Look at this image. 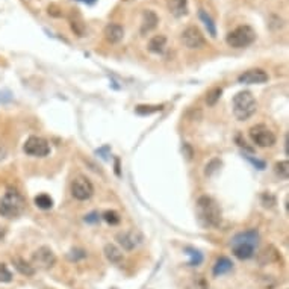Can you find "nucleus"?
Instances as JSON below:
<instances>
[{"label": "nucleus", "instance_id": "1", "mask_svg": "<svg viewBox=\"0 0 289 289\" xmlns=\"http://www.w3.org/2000/svg\"><path fill=\"white\" fill-rule=\"evenodd\" d=\"M196 214H197V220L200 226L205 229H217L220 227L223 221L221 208L212 197H208V196L199 197L196 203Z\"/></svg>", "mask_w": 289, "mask_h": 289}, {"label": "nucleus", "instance_id": "2", "mask_svg": "<svg viewBox=\"0 0 289 289\" xmlns=\"http://www.w3.org/2000/svg\"><path fill=\"white\" fill-rule=\"evenodd\" d=\"M259 232L256 229H250L245 232H241L238 235L233 236L230 247L233 254L241 259V260H247L251 259L254 256V251L259 245Z\"/></svg>", "mask_w": 289, "mask_h": 289}, {"label": "nucleus", "instance_id": "3", "mask_svg": "<svg viewBox=\"0 0 289 289\" xmlns=\"http://www.w3.org/2000/svg\"><path fill=\"white\" fill-rule=\"evenodd\" d=\"M233 114L239 121H245L257 111V102L250 91H241L233 97Z\"/></svg>", "mask_w": 289, "mask_h": 289}, {"label": "nucleus", "instance_id": "4", "mask_svg": "<svg viewBox=\"0 0 289 289\" xmlns=\"http://www.w3.org/2000/svg\"><path fill=\"white\" fill-rule=\"evenodd\" d=\"M26 202L23 196L17 191H8L2 200H0V215L7 218H16L20 217L25 212Z\"/></svg>", "mask_w": 289, "mask_h": 289}, {"label": "nucleus", "instance_id": "5", "mask_svg": "<svg viewBox=\"0 0 289 289\" xmlns=\"http://www.w3.org/2000/svg\"><path fill=\"white\" fill-rule=\"evenodd\" d=\"M256 40V32L250 26H239L227 34L226 43L233 49H244L253 44Z\"/></svg>", "mask_w": 289, "mask_h": 289}, {"label": "nucleus", "instance_id": "6", "mask_svg": "<svg viewBox=\"0 0 289 289\" xmlns=\"http://www.w3.org/2000/svg\"><path fill=\"white\" fill-rule=\"evenodd\" d=\"M250 138L259 147H271L275 144V135L265 124H256L250 129Z\"/></svg>", "mask_w": 289, "mask_h": 289}, {"label": "nucleus", "instance_id": "7", "mask_svg": "<svg viewBox=\"0 0 289 289\" xmlns=\"http://www.w3.org/2000/svg\"><path fill=\"white\" fill-rule=\"evenodd\" d=\"M23 150L29 156L44 158V156H47L50 153V146H49V142L44 138H41V136H31L25 142Z\"/></svg>", "mask_w": 289, "mask_h": 289}, {"label": "nucleus", "instance_id": "8", "mask_svg": "<svg viewBox=\"0 0 289 289\" xmlns=\"http://www.w3.org/2000/svg\"><path fill=\"white\" fill-rule=\"evenodd\" d=\"M71 194L76 200L85 202L89 200L94 194V186L91 180L85 176H77L71 183Z\"/></svg>", "mask_w": 289, "mask_h": 289}, {"label": "nucleus", "instance_id": "9", "mask_svg": "<svg viewBox=\"0 0 289 289\" xmlns=\"http://www.w3.org/2000/svg\"><path fill=\"white\" fill-rule=\"evenodd\" d=\"M182 43L188 49H202L206 46V40L197 26H189L182 32Z\"/></svg>", "mask_w": 289, "mask_h": 289}, {"label": "nucleus", "instance_id": "10", "mask_svg": "<svg viewBox=\"0 0 289 289\" xmlns=\"http://www.w3.org/2000/svg\"><path fill=\"white\" fill-rule=\"evenodd\" d=\"M32 260H34V263H35L38 268L49 269V268L55 266V263H56V256H55V253H53V250H52L50 247H46V245H44V247H40V248L34 253Z\"/></svg>", "mask_w": 289, "mask_h": 289}, {"label": "nucleus", "instance_id": "11", "mask_svg": "<svg viewBox=\"0 0 289 289\" xmlns=\"http://www.w3.org/2000/svg\"><path fill=\"white\" fill-rule=\"evenodd\" d=\"M239 83H247V85H253V83H265L268 80V73L263 71L262 68H251L244 71L239 77H238Z\"/></svg>", "mask_w": 289, "mask_h": 289}, {"label": "nucleus", "instance_id": "12", "mask_svg": "<svg viewBox=\"0 0 289 289\" xmlns=\"http://www.w3.org/2000/svg\"><path fill=\"white\" fill-rule=\"evenodd\" d=\"M117 241L126 251H132L141 242V236L136 232H121L117 235Z\"/></svg>", "mask_w": 289, "mask_h": 289}, {"label": "nucleus", "instance_id": "13", "mask_svg": "<svg viewBox=\"0 0 289 289\" xmlns=\"http://www.w3.org/2000/svg\"><path fill=\"white\" fill-rule=\"evenodd\" d=\"M158 23H159V17L155 11H152V10L144 11L142 22H141V34L146 35V34L152 32L153 29H156Z\"/></svg>", "mask_w": 289, "mask_h": 289}, {"label": "nucleus", "instance_id": "14", "mask_svg": "<svg viewBox=\"0 0 289 289\" xmlns=\"http://www.w3.org/2000/svg\"><path fill=\"white\" fill-rule=\"evenodd\" d=\"M103 35H105V38H106L108 43L117 44V43H120V41L123 40V37H124V29H123V26H120V25H117V23H109V25L105 26Z\"/></svg>", "mask_w": 289, "mask_h": 289}, {"label": "nucleus", "instance_id": "15", "mask_svg": "<svg viewBox=\"0 0 289 289\" xmlns=\"http://www.w3.org/2000/svg\"><path fill=\"white\" fill-rule=\"evenodd\" d=\"M168 11L174 17H183L188 14V0H168Z\"/></svg>", "mask_w": 289, "mask_h": 289}, {"label": "nucleus", "instance_id": "16", "mask_svg": "<svg viewBox=\"0 0 289 289\" xmlns=\"http://www.w3.org/2000/svg\"><path fill=\"white\" fill-rule=\"evenodd\" d=\"M105 256H106V259L111 263H115V265H120L124 260L123 251L117 245H114V244H106L105 245Z\"/></svg>", "mask_w": 289, "mask_h": 289}, {"label": "nucleus", "instance_id": "17", "mask_svg": "<svg viewBox=\"0 0 289 289\" xmlns=\"http://www.w3.org/2000/svg\"><path fill=\"white\" fill-rule=\"evenodd\" d=\"M232 268H233V263H232V260L229 259V257H226V256H223V257H220L217 262H215V265H214V275L215 277H220V275H224V274H227L229 271H232Z\"/></svg>", "mask_w": 289, "mask_h": 289}, {"label": "nucleus", "instance_id": "18", "mask_svg": "<svg viewBox=\"0 0 289 289\" xmlns=\"http://www.w3.org/2000/svg\"><path fill=\"white\" fill-rule=\"evenodd\" d=\"M13 263H14V266L17 268V271H19L20 274L26 275V277H31V275L35 274L34 265H31L29 262H26V260L22 259V257H14V259H13Z\"/></svg>", "mask_w": 289, "mask_h": 289}, {"label": "nucleus", "instance_id": "19", "mask_svg": "<svg viewBox=\"0 0 289 289\" xmlns=\"http://www.w3.org/2000/svg\"><path fill=\"white\" fill-rule=\"evenodd\" d=\"M165 46H167V38L164 35H156V37H153L149 41V47L147 49H149V52L159 55V53H162L165 50Z\"/></svg>", "mask_w": 289, "mask_h": 289}, {"label": "nucleus", "instance_id": "20", "mask_svg": "<svg viewBox=\"0 0 289 289\" xmlns=\"http://www.w3.org/2000/svg\"><path fill=\"white\" fill-rule=\"evenodd\" d=\"M199 17H200V20L205 23V26H206V29H208V34H209L212 38H215V37H217V26H215L212 17H211L205 10H200V11H199Z\"/></svg>", "mask_w": 289, "mask_h": 289}, {"label": "nucleus", "instance_id": "21", "mask_svg": "<svg viewBox=\"0 0 289 289\" xmlns=\"http://www.w3.org/2000/svg\"><path fill=\"white\" fill-rule=\"evenodd\" d=\"M185 251H186V254L191 257L189 262H188V266H199V265L203 262V254H202L199 250H196V248H192V247H186Z\"/></svg>", "mask_w": 289, "mask_h": 289}, {"label": "nucleus", "instance_id": "22", "mask_svg": "<svg viewBox=\"0 0 289 289\" xmlns=\"http://www.w3.org/2000/svg\"><path fill=\"white\" fill-rule=\"evenodd\" d=\"M35 205H37L40 209L47 211V209H50V208L53 206V200H52V197L47 196V194H40V196L35 197Z\"/></svg>", "mask_w": 289, "mask_h": 289}, {"label": "nucleus", "instance_id": "23", "mask_svg": "<svg viewBox=\"0 0 289 289\" xmlns=\"http://www.w3.org/2000/svg\"><path fill=\"white\" fill-rule=\"evenodd\" d=\"M274 171L275 174L280 177V179H287L289 177V162L287 161H281V162H277L275 167H274Z\"/></svg>", "mask_w": 289, "mask_h": 289}, {"label": "nucleus", "instance_id": "24", "mask_svg": "<svg viewBox=\"0 0 289 289\" xmlns=\"http://www.w3.org/2000/svg\"><path fill=\"white\" fill-rule=\"evenodd\" d=\"M208 287H209V284L202 275H196L186 286V289H208Z\"/></svg>", "mask_w": 289, "mask_h": 289}, {"label": "nucleus", "instance_id": "25", "mask_svg": "<svg viewBox=\"0 0 289 289\" xmlns=\"http://www.w3.org/2000/svg\"><path fill=\"white\" fill-rule=\"evenodd\" d=\"M221 94H223V89H221V88H212V89L208 92V95H206V103H208L209 106L217 105V102L220 100Z\"/></svg>", "mask_w": 289, "mask_h": 289}, {"label": "nucleus", "instance_id": "26", "mask_svg": "<svg viewBox=\"0 0 289 289\" xmlns=\"http://www.w3.org/2000/svg\"><path fill=\"white\" fill-rule=\"evenodd\" d=\"M103 220H105L108 224H111V226H117V224H120V221H121L120 215H118L115 211H106V212L103 214Z\"/></svg>", "mask_w": 289, "mask_h": 289}, {"label": "nucleus", "instance_id": "27", "mask_svg": "<svg viewBox=\"0 0 289 289\" xmlns=\"http://www.w3.org/2000/svg\"><path fill=\"white\" fill-rule=\"evenodd\" d=\"M164 106H136V114L139 115H149V114H153V112H158V111H162Z\"/></svg>", "mask_w": 289, "mask_h": 289}, {"label": "nucleus", "instance_id": "28", "mask_svg": "<svg viewBox=\"0 0 289 289\" xmlns=\"http://www.w3.org/2000/svg\"><path fill=\"white\" fill-rule=\"evenodd\" d=\"M13 280V272L7 268L5 263H0V283H8Z\"/></svg>", "mask_w": 289, "mask_h": 289}, {"label": "nucleus", "instance_id": "29", "mask_svg": "<svg viewBox=\"0 0 289 289\" xmlns=\"http://www.w3.org/2000/svg\"><path fill=\"white\" fill-rule=\"evenodd\" d=\"M260 202H262V205H263L265 208H274L275 203H277L275 197H274L271 192H263V194L260 196Z\"/></svg>", "mask_w": 289, "mask_h": 289}, {"label": "nucleus", "instance_id": "30", "mask_svg": "<svg viewBox=\"0 0 289 289\" xmlns=\"http://www.w3.org/2000/svg\"><path fill=\"white\" fill-rule=\"evenodd\" d=\"M220 167H221V161H220V159H212V161L206 165V170H205L206 176H212Z\"/></svg>", "mask_w": 289, "mask_h": 289}, {"label": "nucleus", "instance_id": "31", "mask_svg": "<svg viewBox=\"0 0 289 289\" xmlns=\"http://www.w3.org/2000/svg\"><path fill=\"white\" fill-rule=\"evenodd\" d=\"M86 256V253H85V250H82V248H73L70 253H68V259L70 260H80V259H83Z\"/></svg>", "mask_w": 289, "mask_h": 289}, {"label": "nucleus", "instance_id": "32", "mask_svg": "<svg viewBox=\"0 0 289 289\" xmlns=\"http://www.w3.org/2000/svg\"><path fill=\"white\" fill-rule=\"evenodd\" d=\"M247 159H248L251 164H254V165L259 168V170H263V168H265V162H263V161H259V159H253L251 156H247Z\"/></svg>", "mask_w": 289, "mask_h": 289}, {"label": "nucleus", "instance_id": "33", "mask_svg": "<svg viewBox=\"0 0 289 289\" xmlns=\"http://www.w3.org/2000/svg\"><path fill=\"white\" fill-rule=\"evenodd\" d=\"M182 150H183L186 159H191V158H192V149H191L189 144H183V149H182Z\"/></svg>", "mask_w": 289, "mask_h": 289}, {"label": "nucleus", "instance_id": "34", "mask_svg": "<svg viewBox=\"0 0 289 289\" xmlns=\"http://www.w3.org/2000/svg\"><path fill=\"white\" fill-rule=\"evenodd\" d=\"M284 152H286V155H289V138H287V135H286V141H284Z\"/></svg>", "mask_w": 289, "mask_h": 289}, {"label": "nucleus", "instance_id": "35", "mask_svg": "<svg viewBox=\"0 0 289 289\" xmlns=\"http://www.w3.org/2000/svg\"><path fill=\"white\" fill-rule=\"evenodd\" d=\"M85 220H86V221H91V223H92V221H95V220H97V215H95V214H91V215H88V217H86Z\"/></svg>", "mask_w": 289, "mask_h": 289}, {"label": "nucleus", "instance_id": "36", "mask_svg": "<svg viewBox=\"0 0 289 289\" xmlns=\"http://www.w3.org/2000/svg\"><path fill=\"white\" fill-rule=\"evenodd\" d=\"M80 2H83V4H86V5H92V4L97 2V0H80Z\"/></svg>", "mask_w": 289, "mask_h": 289}, {"label": "nucleus", "instance_id": "37", "mask_svg": "<svg viewBox=\"0 0 289 289\" xmlns=\"http://www.w3.org/2000/svg\"><path fill=\"white\" fill-rule=\"evenodd\" d=\"M4 235H5V233H4V230H2V227H0V239H2V238H4Z\"/></svg>", "mask_w": 289, "mask_h": 289}]
</instances>
